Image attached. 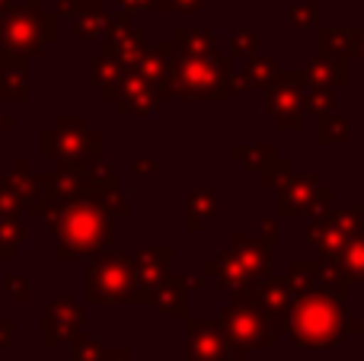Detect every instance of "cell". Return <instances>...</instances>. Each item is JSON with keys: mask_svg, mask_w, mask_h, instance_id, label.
Masks as SVG:
<instances>
[{"mask_svg": "<svg viewBox=\"0 0 364 361\" xmlns=\"http://www.w3.org/2000/svg\"><path fill=\"white\" fill-rule=\"evenodd\" d=\"M192 343H188V358L192 361H227L233 358L230 339H227L220 323H192Z\"/></svg>", "mask_w": 364, "mask_h": 361, "instance_id": "8", "label": "cell"}, {"mask_svg": "<svg viewBox=\"0 0 364 361\" xmlns=\"http://www.w3.org/2000/svg\"><path fill=\"white\" fill-rule=\"evenodd\" d=\"M355 55L364 61V29H355Z\"/></svg>", "mask_w": 364, "mask_h": 361, "instance_id": "36", "label": "cell"}, {"mask_svg": "<svg viewBox=\"0 0 364 361\" xmlns=\"http://www.w3.org/2000/svg\"><path fill=\"white\" fill-rule=\"evenodd\" d=\"M166 259H170V249H141V253H134L138 288H147V294L157 291V288H160V279H164Z\"/></svg>", "mask_w": 364, "mask_h": 361, "instance_id": "13", "label": "cell"}, {"mask_svg": "<svg viewBox=\"0 0 364 361\" xmlns=\"http://www.w3.org/2000/svg\"><path fill=\"white\" fill-rule=\"evenodd\" d=\"M246 80L250 83H272L275 80V64L269 58H250L246 64Z\"/></svg>", "mask_w": 364, "mask_h": 361, "instance_id": "26", "label": "cell"}, {"mask_svg": "<svg viewBox=\"0 0 364 361\" xmlns=\"http://www.w3.org/2000/svg\"><path fill=\"white\" fill-rule=\"evenodd\" d=\"M339 269L348 285H364V234L352 237L339 256Z\"/></svg>", "mask_w": 364, "mask_h": 361, "instance_id": "17", "label": "cell"}, {"mask_svg": "<svg viewBox=\"0 0 364 361\" xmlns=\"http://www.w3.org/2000/svg\"><path fill=\"white\" fill-rule=\"evenodd\" d=\"M6 285H10L16 304H26V279H6Z\"/></svg>", "mask_w": 364, "mask_h": 361, "instance_id": "33", "label": "cell"}, {"mask_svg": "<svg viewBox=\"0 0 364 361\" xmlns=\"http://www.w3.org/2000/svg\"><path fill=\"white\" fill-rule=\"evenodd\" d=\"M269 243L272 240H246L237 237L233 247L220 256V285H250L269 266Z\"/></svg>", "mask_w": 364, "mask_h": 361, "instance_id": "5", "label": "cell"}, {"mask_svg": "<svg viewBox=\"0 0 364 361\" xmlns=\"http://www.w3.org/2000/svg\"><path fill=\"white\" fill-rule=\"evenodd\" d=\"M297 285H294V279L291 275H284V279H275V281H269V285L259 291V304H262V311L269 313V317H288L291 313V304H294V298H297Z\"/></svg>", "mask_w": 364, "mask_h": 361, "instance_id": "12", "label": "cell"}, {"mask_svg": "<svg viewBox=\"0 0 364 361\" xmlns=\"http://www.w3.org/2000/svg\"><path fill=\"white\" fill-rule=\"evenodd\" d=\"M10 343H13V323L10 320H0V345L6 349Z\"/></svg>", "mask_w": 364, "mask_h": 361, "instance_id": "35", "label": "cell"}, {"mask_svg": "<svg viewBox=\"0 0 364 361\" xmlns=\"http://www.w3.org/2000/svg\"><path fill=\"white\" fill-rule=\"evenodd\" d=\"M256 48H259V36H256V32L237 29V36H233V45H230L233 55H237V58H252V55H256Z\"/></svg>", "mask_w": 364, "mask_h": 361, "instance_id": "29", "label": "cell"}, {"mask_svg": "<svg viewBox=\"0 0 364 361\" xmlns=\"http://www.w3.org/2000/svg\"><path fill=\"white\" fill-rule=\"evenodd\" d=\"M106 361H128V352H125V349H115V352H106Z\"/></svg>", "mask_w": 364, "mask_h": 361, "instance_id": "37", "label": "cell"}, {"mask_svg": "<svg viewBox=\"0 0 364 361\" xmlns=\"http://www.w3.org/2000/svg\"><path fill=\"white\" fill-rule=\"evenodd\" d=\"M170 45H160V48H151L141 55V74L151 83H166L173 74H176V58L170 55Z\"/></svg>", "mask_w": 364, "mask_h": 361, "instance_id": "16", "label": "cell"}, {"mask_svg": "<svg viewBox=\"0 0 364 361\" xmlns=\"http://www.w3.org/2000/svg\"><path fill=\"white\" fill-rule=\"evenodd\" d=\"M74 361H106V349H102L96 339L80 336L74 343Z\"/></svg>", "mask_w": 364, "mask_h": 361, "instance_id": "28", "label": "cell"}, {"mask_svg": "<svg viewBox=\"0 0 364 361\" xmlns=\"http://www.w3.org/2000/svg\"><path fill=\"white\" fill-rule=\"evenodd\" d=\"M13 125V119H6V115H0V128H10Z\"/></svg>", "mask_w": 364, "mask_h": 361, "instance_id": "39", "label": "cell"}, {"mask_svg": "<svg viewBox=\"0 0 364 361\" xmlns=\"http://www.w3.org/2000/svg\"><path fill=\"white\" fill-rule=\"evenodd\" d=\"M291 330V339L297 345H310V349H323V345H336L342 339L346 320H342V294L333 288H310L301 291L291 304V313L284 320Z\"/></svg>", "mask_w": 364, "mask_h": 361, "instance_id": "1", "label": "cell"}, {"mask_svg": "<svg viewBox=\"0 0 364 361\" xmlns=\"http://www.w3.org/2000/svg\"><path fill=\"white\" fill-rule=\"evenodd\" d=\"M320 45H323V51H329V55L348 58L355 51V29H323Z\"/></svg>", "mask_w": 364, "mask_h": 361, "instance_id": "19", "label": "cell"}, {"mask_svg": "<svg viewBox=\"0 0 364 361\" xmlns=\"http://www.w3.org/2000/svg\"><path fill=\"white\" fill-rule=\"evenodd\" d=\"M214 208H218V198H214L211 189H198L192 192V198H188V224H201L205 217L214 215Z\"/></svg>", "mask_w": 364, "mask_h": 361, "instance_id": "22", "label": "cell"}, {"mask_svg": "<svg viewBox=\"0 0 364 361\" xmlns=\"http://www.w3.org/2000/svg\"><path fill=\"white\" fill-rule=\"evenodd\" d=\"M316 19V0H304V4L291 6V23L294 26H314Z\"/></svg>", "mask_w": 364, "mask_h": 361, "instance_id": "30", "label": "cell"}, {"mask_svg": "<svg viewBox=\"0 0 364 361\" xmlns=\"http://www.w3.org/2000/svg\"><path fill=\"white\" fill-rule=\"evenodd\" d=\"M80 323H83L80 307L70 304L68 298L55 301V307L45 313V323H42L45 345H61V343H68V339H74Z\"/></svg>", "mask_w": 364, "mask_h": 361, "instance_id": "9", "label": "cell"}, {"mask_svg": "<svg viewBox=\"0 0 364 361\" xmlns=\"http://www.w3.org/2000/svg\"><path fill=\"white\" fill-rule=\"evenodd\" d=\"M304 112L310 115H329L333 112V93L329 87H314L307 96H304Z\"/></svg>", "mask_w": 364, "mask_h": 361, "instance_id": "25", "label": "cell"}, {"mask_svg": "<svg viewBox=\"0 0 364 361\" xmlns=\"http://www.w3.org/2000/svg\"><path fill=\"white\" fill-rule=\"evenodd\" d=\"M320 185H316V176H288L282 185V205L278 211L282 215H307V211H316V202H320Z\"/></svg>", "mask_w": 364, "mask_h": 361, "instance_id": "10", "label": "cell"}, {"mask_svg": "<svg viewBox=\"0 0 364 361\" xmlns=\"http://www.w3.org/2000/svg\"><path fill=\"white\" fill-rule=\"evenodd\" d=\"M115 58H125V61H138L141 55H144V38H141L138 29H132L128 23H115L109 26V48Z\"/></svg>", "mask_w": 364, "mask_h": 361, "instance_id": "15", "label": "cell"}, {"mask_svg": "<svg viewBox=\"0 0 364 361\" xmlns=\"http://www.w3.org/2000/svg\"><path fill=\"white\" fill-rule=\"evenodd\" d=\"M176 45L182 48V55H211V48H214V36L211 32H205V36H195L192 29H182L179 36H176Z\"/></svg>", "mask_w": 364, "mask_h": 361, "instance_id": "23", "label": "cell"}, {"mask_svg": "<svg viewBox=\"0 0 364 361\" xmlns=\"http://www.w3.org/2000/svg\"><path fill=\"white\" fill-rule=\"evenodd\" d=\"M348 330H355V333H361L364 336V311H361V317L355 320V323H348Z\"/></svg>", "mask_w": 364, "mask_h": 361, "instance_id": "38", "label": "cell"}, {"mask_svg": "<svg viewBox=\"0 0 364 361\" xmlns=\"http://www.w3.org/2000/svg\"><path fill=\"white\" fill-rule=\"evenodd\" d=\"M262 179H265V185H284V179H288V163H284V160H269Z\"/></svg>", "mask_w": 364, "mask_h": 361, "instance_id": "31", "label": "cell"}, {"mask_svg": "<svg viewBox=\"0 0 364 361\" xmlns=\"http://www.w3.org/2000/svg\"><path fill=\"white\" fill-rule=\"evenodd\" d=\"M0 4H4V0H0Z\"/></svg>", "mask_w": 364, "mask_h": 361, "instance_id": "40", "label": "cell"}, {"mask_svg": "<svg viewBox=\"0 0 364 361\" xmlns=\"http://www.w3.org/2000/svg\"><path fill=\"white\" fill-rule=\"evenodd\" d=\"M326 217L336 224V227L346 230L348 237L361 234V211L358 208H333V211H326Z\"/></svg>", "mask_w": 364, "mask_h": 361, "instance_id": "24", "label": "cell"}, {"mask_svg": "<svg viewBox=\"0 0 364 361\" xmlns=\"http://www.w3.org/2000/svg\"><path fill=\"white\" fill-rule=\"evenodd\" d=\"M38 32H45V29H36V23L26 13H16L13 19L4 23V48L26 55V51H32L38 45Z\"/></svg>", "mask_w": 364, "mask_h": 361, "instance_id": "14", "label": "cell"}, {"mask_svg": "<svg viewBox=\"0 0 364 361\" xmlns=\"http://www.w3.org/2000/svg\"><path fill=\"white\" fill-rule=\"evenodd\" d=\"M58 227V256H90L109 240V211L96 202H68L61 205V215L51 217Z\"/></svg>", "mask_w": 364, "mask_h": 361, "instance_id": "2", "label": "cell"}, {"mask_svg": "<svg viewBox=\"0 0 364 361\" xmlns=\"http://www.w3.org/2000/svg\"><path fill=\"white\" fill-rule=\"evenodd\" d=\"M304 80H307L310 87H346L348 83L346 58L320 51L316 58H310V61L304 64Z\"/></svg>", "mask_w": 364, "mask_h": 361, "instance_id": "11", "label": "cell"}, {"mask_svg": "<svg viewBox=\"0 0 364 361\" xmlns=\"http://www.w3.org/2000/svg\"><path fill=\"white\" fill-rule=\"evenodd\" d=\"M304 70L301 74H275L269 90V115L282 128H301L304 125Z\"/></svg>", "mask_w": 364, "mask_h": 361, "instance_id": "7", "label": "cell"}, {"mask_svg": "<svg viewBox=\"0 0 364 361\" xmlns=\"http://www.w3.org/2000/svg\"><path fill=\"white\" fill-rule=\"evenodd\" d=\"M138 272H134V253H109L100 256L90 269V301L112 304V301H134Z\"/></svg>", "mask_w": 364, "mask_h": 361, "instance_id": "4", "label": "cell"}, {"mask_svg": "<svg viewBox=\"0 0 364 361\" xmlns=\"http://www.w3.org/2000/svg\"><path fill=\"white\" fill-rule=\"evenodd\" d=\"M23 240H26L23 221H16V217H0V256L10 259L13 249H16Z\"/></svg>", "mask_w": 364, "mask_h": 361, "instance_id": "20", "label": "cell"}, {"mask_svg": "<svg viewBox=\"0 0 364 361\" xmlns=\"http://www.w3.org/2000/svg\"><path fill=\"white\" fill-rule=\"evenodd\" d=\"M166 4H170L173 10H186V13H192V10H198V6H201V0H166Z\"/></svg>", "mask_w": 364, "mask_h": 361, "instance_id": "34", "label": "cell"}, {"mask_svg": "<svg viewBox=\"0 0 364 361\" xmlns=\"http://www.w3.org/2000/svg\"><path fill=\"white\" fill-rule=\"evenodd\" d=\"M13 77H4L0 80V93L6 96V99H26V83H23V77H16V83H10Z\"/></svg>", "mask_w": 364, "mask_h": 361, "instance_id": "32", "label": "cell"}, {"mask_svg": "<svg viewBox=\"0 0 364 361\" xmlns=\"http://www.w3.org/2000/svg\"><path fill=\"white\" fill-rule=\"evenodd\" d=\"M19 208H23V195H19V189L10 185V179H4V185H0V215L16 217Z\"/></svg>", "mask_w": 364, "mask_h": 361, "instance_id": "27", "label": "cell"}, {"mask_svg": "<svg viewBox=\"0 0 364 361\" xmlns=\"http://www.w3.org/2000/svg\"><path fill=\"white\" fill-rule=\"evenodd\" d=\"M220 326H224L230 345L237 349V358L246 355V349H265L275 343V330L269 323V313L262 304H252L246 298H237L224 313H220Z\"/></svg>", "mask_w": 364, "mask_h": 361, "instance_id": "3", "label": "cell"}, {"mask_svg": "<svg viewBox=\"0 0 364 361\" xmlns=\"http://www.w3.org/2000/svg\"><path fill=\"white\" fill-rule=\"evenodd\" d=\"M348 141V119L346 115H323L320 122V144H346Z\"/></svg>", "mask_w": 364, "mask_h": 361, "instance_id": "21", "label": "cell"}, {"mask_svg": "<svg viewBox=\"0 0 364 361\" xmlns=\"http://www.w3.org/2000/svg\"><path fill=\"white\" fill-rule=\"evenodd\" d=\"M87 141H93V138H87L83 131H51V138L45 141V147H48L55 157H83L87 153Z\"/></svg>", "mask_w": 364, "mask_h": 361, "instance_id": "18", "label": "cell"}, {"mask_svg": "<svg viewBox=\"0 0 364 361\" xmlns=\"http://www.w3.org/2000/svg\"><path fill=\"white\" fill-rule=\"evenodd\" d=\"M224 83L220 77V61L208 55H188L176 64V74L170 77V90L166 93L179 96H214L218 87Z\"/></svg>", "mask_w": 364, "mask_h": 361, "instance_id": "6", "label": "cell"}]
</instances>
